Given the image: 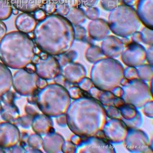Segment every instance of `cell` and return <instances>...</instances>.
<instances>
[{
	"label": "cell",
	"instance_id": "1",
	"mask_svg": "<svg viewBox=\"0 0 153 153\" xmlns=\"http://www.w3.org/2000/svg\"><path fill=\"white\" fill-rule=\"evenodd\" d=\"M35 42L45 51L58 54L72 45L74 27L65 16L51 15L38 23L34 30Z\"/></svg>",
	"mask_w": 153,
	"mask_h": 153
},
{
	"label": "cell",
	"instance_id": "2",
	"mask_svg": "<svg viewBox=\"0 0 153 153\" xmlns=\"http://www.w3.org/2000/svg\"><path fill=\"white\" fill-rule=\"evenodd\" d=\"M34 47L28 34L12 31L5 34L0 42V59L6 66L22 69L33 60Z\"/></svg>",
	"mask_w": 153,
	"mask_h": 153
},
{
	"label": "cell",
	"instance_id": "3",
	"mask_svg": "<svg viewBox=\"0 0 153 153\" xmlns=\"http://www.w3.org/2000/svg\"><path fill=\"white\" fill-rule=\"evenodd\" d=\"M140 23L136 10L124 4L118 5L109 16V26L117 35L131 34L139 28Z\"/></svg>",
	"mask_w": 153,
	"mask_h": 153
},
{
	"label": "cell",
	"instance_id": "4",
	"mask_svg": "<svg viewBox=\"0 0 153 153\" xmlns=\"http://www.w3.org/2000/svg\"><path fill=\"white\" fill-rule=\"evenodd\" d=\"M153 0H139L137 15L141 22L149 29L153 27Z\"/></svg>",
	"mask_w": 153,
	"mask_h": 153
},
{
	"label": "cell",
	"instance_id": "5",
	"mask_svg": "<svg viewBox=\"0 0 153 153\" xmlns=\"http://www.w3.org/2000/svg\"><path fill=\"white\" fill-rule=\"evenodd\" d=\"M37 80V75L30 74L24 70H21L14 74L13 83L17 90L30 88L34 87Z\"/></svg>",
	"mask_w": 153,
	"mask_h": 153
},
{
	"label": "cell",
	"instance_id": "6",
	"mask_svg": "<svg viewBox=\"0 0 153 153\" xmlns=\"http://www.w3.org/2000/svg\"><path fill=\"white\" fill-rule=\"evenodd\" d=\"M48 0H9L15 8L23 13H31L42 9Z\"/></svg>",
	"mask_w": 153,
	"mask_h": 153
},
{
	"label": "cell",
	"instance_id": "7",
	"mask_svg": "<svg viewBox=\"0 0 153 153\" xmlns=\"http://www.w3.org/2000/svg\"><path fill=\"white\" fill-rule=\"evenodd\" d=\"M37 22L34 16L30 13H23L19 14L16 19L15 25L19 31L29 33L34 31Z\"/></svg>",
	"mask_w": 153,
	"mask_h": 153
},
{
	"label": "cell",
	"instance_id": "8",
	"mask_svg": "<svg viewBox=\"0 0 153 153\" xmlns=\"http://www.w3.org/2000/svg\"><path fill=\"white\" fill-rule=\"evenodd\" d=\"M36 68L38 74L45 78L54 76L58 70L55 60L52 59L45 61H40L37 64Z\"/></svg>",
	"mask_w": 153,
	"mask_h": 153
},
{
	"label": "cell",
	"instance_id": "9",
	"mask_svg": "<svg viewBox=\"0 0 153 153\" xmlns=\"http://www.w3.org/2000/svg\"><path fill=\"white\" fill-rule=\"evenodd\" d=\"M12 83V75L10 70L0 63V95L9 91Z\"/></svg>",
	"mask_w": 153,
	"mask_h": 153
},
{
	"label": "cell",
	"instance_id": "10",
	"mask_svg": "<svg viewBox=\"0 0 153 153\" xmlns=\"http://www.w3.org/2000/svg\"><path fill=\"white\" fill-rule=\"evenodd\" d=\"M69 22L74 26L80 25L85 22L86 16L85 12L78 7H73L70 8L68 15L66 16Z\"/></svg>",
	"mask_w": 153,
	"mask_h": 153
},
{
	"label": "cell",
	"instance_id": "11",
	"mask_svg": "<svg viewBox=\"0 0 153 153\" xmlns=\"http://www.w3.org/2000/svg\"><path fill=\"white\" fill-rule=\"evenodd\" d=\"M13 6L9 0H0V20L9 19L13 14Z\"/></svg>",
	"mask_w": 153,
	"mask_h": 153
},
{
	"label": "cell",
	"instance_id": "12",
	"mask_svg": "<svg viewBox=\"0 0 153 153\" xmlns=\"http://www.w3.org/2000/svg\"><path fill=\"white\" fill-rule=\"evenodd\" d=\"M71 8L65 1H62L56 5V12L58 15L65 17L69 13Z\"/></svg>",
	"mask_w": 153,
	"mask_h": 153
},
{
	"label": "cell",
	"instance_id": "13",
	"mask_svg": "<svg viewBox=\"0 0 153 153\" xmlns=\"http://www.w3.org/2000/svg\"><path fill=\"white\" fill-rule=\"evenodd\" d=\"M120 0H102L101 4L102 7L107 11H113L118 6Z\"/></svg>",
	"mask_w": 153,
	"mask_h": 153
},
{
	"label": "cell",
	"instance_id": "14",
	"mask_svg": "<svg viewBox=\"0 0 153 153\" xmlns=\"http://www.w3.org/2000/svg\"><path fill=\"white\" fill-rule=\"evenodd\" d=\"M56 4L55 3L51 0H48L42 9L47 14L51 15L56 12Z\"/></svg>",
	"mask_w": 153,
	"mask_h": 153
},
{
	"label": "cell",
	"instance_id": "15",
	"mask_svg": "<svg viewBox=\"0 0 153 153\" xmlns=\"http://www.w3.org/2000/svg\"><path fill=\"white\" fill-rule=\"evenodd\" d=\"M85 16L87 18L91 19H95L98 18L100 15V11L97 8L91 7H88V9L85 11Z\"/></svg>",
	"mask_w": 153,
	"mask_h": 153
},
{
	"label": "cell",
	"instance_id": "16",
	"mask_svg": "<svg viewBox=\"0 0 153 153\" xmlns=\"http://www.w3.org/2000/svg\"><path fill=\"white\" fill-rule=\"evenodd\" d=\"M74 35L75 38L78 40H82L86 35V31L84 28L80 25L74 26Z\"/></svg>",
	"mask_w": 153,
	"mask_h": 153
},
{
	"label": "cell",
	"instance_id": "17",
	"mask_svg": "<svg viewBox=\"0 0 153 153\" xmlns=\"http://www.w3.org/2000/svg\"><path fill=\"white\" fill-rule=\"evenodd\" d=\"M34 13L33 16L37 21L41 22L47 17V13L43 9H39Z\"/></svg>",
	"mask_w": 153,
	"mask_h": 153
},
{
	"label": "cell",
	"instance_id": "18",
	"mask_svg": "<svg viewBox=\"0 0 153 153\" xmlns=\"http://www.w3.org/2000/svg\"><path fill=\"white\" fill-rule=\"evenodd\" d=\"M79 4L87 7H93L98 3V0H77Z\"/></svg>",
	"mask_w": 153,
	"mask_h": 153
},
{
	"label": "cell",
	"instance_id": "19",
	"mask_svg": "<svg viewBox=\"0 0 153 153\" xmlns=\"http://www.w3.org/2000/svg\"><path fill=\"white\" fill-rule=\"evenodd\" d=\"M7 27L4 23L0 20V39L3 38L7 32Z\"/></svg>",
	"mask_w": 153,
	"mask_h": 153
},
{
	"label": "cell",
	"instance_id": "20",
	"mask_svg": "<svg viewBox=\"0 0 153 153\" xmlns=\"http://www.w3.org/2000/svg\"><path fill=\"white\" fill-rule=\"evenodd\" d=\"M138 0H120L121 3H123L124 5H128V6H132L134 5Z\"/></svg>",
	"mask_w": 153,
	"mask_h": 153
},
{
	"label": "cell",
	"instance_id": "21",
	"mask_svg": "<svg viewBox=\"0 0 153 153\" xmlns=\"http://www.w3.org/2000/svg\"><path fill=\"white\" fill-rule=\"evenodd\" d=\"M19 10L15 8V9L13 10V13L14 15H17V14L19 13Z\"/></svg>",
	"mask_w": 153,
	"mask_h": 153
}]
</instances>
